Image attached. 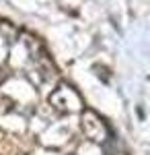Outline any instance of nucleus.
I'll return each mask as SVG.
<instances>
[{"label":"nucleus","instance_id":"obj_1","mask_svg":"<svg viewBox=\"0 0 150 155\" xmlns=\"http://www.w3.org/2000/svg\"><path fill=\"white\" fill-rule=\"evenodd\" d=\"M113 155H126V153H113Z\"/></svg>","mask_w":150,"mask_h":155}]
</instances>
